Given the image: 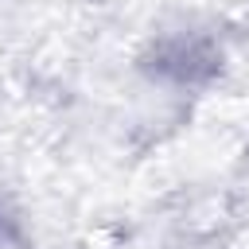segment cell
<instances>
[{
    "mask_svg": "<svg viewBox=\"0 0 249 249\" xmlns=\"http://www.w3.org/2000/svg\"><path fill=\"white\" fill-rule=\"evenodd\" d=\"M214 62H218V51L202 35H171L156 47V74H163L179 86H191V82L214 74Z\"/></svg>",
    "mask_w": 249,
    "mask_h": 249,
    "instance_id": "1",
    "label": "cell"
},
{
    "mask_svg": "<svg viewBox=\"0 0 249 249\" xmlns=\"http://www.w3.org/2000/svg\"><path fill=\"white\" fill-rule=\"evenodd\" d=\"M0 249H23V226L4 202H0Z\"/></svg>",
    "mask_w": 249,
    "mask_h": 249,
    "instance_id": "2",
    "label": "cell"
}]
</instances>
